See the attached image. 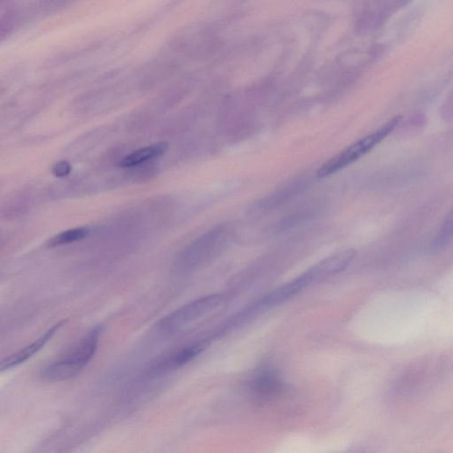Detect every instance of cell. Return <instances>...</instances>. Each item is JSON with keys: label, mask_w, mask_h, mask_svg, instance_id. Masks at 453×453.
Listing matches in <instances>:
<instances>
[{"label": "cell", "mask_w": 453, "mask_h": 453, "mask_svg": "<svg viewBox=\"0 0 453 453\" xmlns=\"http://www.w3.org/2000/svg\"><path fill=\"white\" fill-rule=\"evenodd\" d=\"M252 385L257 394L268 396L274 394L278 391L281 382L274 373L268 371L257 376Z\"/></svg>", "instance_id": "cell-11"}, {"label": "cell", "mask_w": 453, "mask_h": 453, "mask_svg": "<svg viewBox=\"0 0 453 453\" xmlns=\"http://www.w3.org/2000/svg\"><path fill=\"white\" fill-rule=\"evenodd\" d=\"M167 145L166 144H157L150 145L145 148L139 149L138 151H133L132 154L120 160L119 166L120 167H132L138 166L145 161L153 160V158L160 157L165 151H167Z\"/></svg>", "instance_id": "cell-9"}, {"label": "cell", "mask_w": 453, "mask_h": 453, "mask_svg": "<svg viewBox=\"0 0 453 453\" xmlns=\"http://www.w3.org/2000/svg\"><path fill=\"white\" fill-rule=\"evenodd\" d=\"M315 275H313L312 269L305 272V273L299 275L289 283L281 285V287L277 288L273 293H269L265 299L262 300L261 305L263 306L271 307L279 305V304L284 303V301L290 299V297L297 295V293L306 289L307 286L315 280Z\"/></svg>", "instance_id": "cell-7"}, {"label": "cell", "mask_w": 453, "mask_h": 453, "mask_svg": "<svg viewBox=\"0 0 453 453\" xmlns=\"http://www.w3.org/2000/svg\"><path fill=\"white\" fill-rule=\"evenodd\" d=\"M71 172V165L68 161H60L53 167V174L57 177H64Z\"/></svg>", "instance_id": "cell-13"}, {"label": "cell", "mask_w": 453, "mask_h": 453, "mask_svg": "<svg viewBox=\"0 0 453 453\" xmlns=\"http://www.w3.org/2000/svg\"><path fill=\"white\" fill-rule=\"evenodd\" d=\"M208 345V341L203 340L186 345V346L179 348L169 353H165L151 363L149 367L148 373L154 376H163L164 373L178 369L194 360L196 357L207 349Z\"/></svg>", "instance_id": "cell-5"}, {"label": "cell", "mask_w": 453, "mask_h": 453, "mask_svg": "<svg viewBox=\"0 0 453 453\" xmlns=\"http://www.w3.org/2000/svg\"><path fill=\"white\" fill-rule=\"evenodd\" d=\"M400 120V116L395 117V118L389 120L381 128L377 129L376 131L353 142L349 147L344 149L342 153L326 161L318 169L317 176L319 178H325V177L334 175L335 173L365 156L367 154H369L370 151L376 147L380 142L385 140L391 133L394 132Z\"/></svg>", "instance_id": "cell-2"}, {"label": "cell", "mask_w": 453, "mask_h": 453, "mask_svg": "<svg viewBox=\"0 0 453 453\" xmlns=\"http://www.w3.org/2000/svg\"><path fill=\"white\" fill-rule=\"evenodd\" d=\"M66 320H63V321L55 323V325L52 326L48 331L44 332V334L37 338V340L33 341V343L27 345V346L19 350L17 353L11 354L10 356L5 358L2 360L1 365H0L1 372L21 365V364L31 359L34 355L39 353L40 350L43 349L50 340H52L56 333H58L59 329L63 327V325L66 324Z\"/></svg>", "instance_id": "cell-6"}, {"label": "cell", "mask_w": 453, "mask_h": 453, "mask_svg": "<svg viewBox=\"0 0 453 453\" xmlns=\"http://www.w3.org/2000/svg\"><path fill=\"white\" fill-rule=\"evenodd\" d=\"M223 237V230H214L205 234L191 245L186 247L176 259V267L179 270H191L197 268L202 262L214 252L221 245Z\"/></svg>", "instance_id": "cell-4"}, {"label": "cell", "mask_w": 453, "mask_h": 453, "mask_svg": "<svg viewBox=\"0 0 453 453\" xmlns=\"http://www.w3.org/2000/svg\"><path fill=\"white\" fill-rule=\"evenodd\" d=\"M453 236V209L451 212V214H449L447 220L445 221V225H443L441 231L437 237V245L441 246L442 243L447 242V241L451 239Z\"/></svg>", "instance_id": "cell-12"}, {"label": "cell", "mask_w": 453, "mask_h": 453, "mask_svg": "<svg viewBox=\"0 0 453 453\" xmlns=\"http://www.w3.org/2000/svg\"><path fill=\"white\" fill-rule=\"evenodd\" d=\"M101 331L100 326H95L71 350L44 367L40 372L41 378L56 382L77 376L96 354Z\"/></svg>", "instance_id": "cell-1"}, {"label": "cell", "mask_w": 453, "mask_h": 453, "mask_svg": "<svg viewBox=\"0 0 453 453\" xmlns=\"http://www.w3.org/2000/svg\"><path fill=\"white\" fill-rule=\"evenodd\" d=\"M225 303V297L221 295H209L192 301L180 307L175 312L164 317L160 322V329L164 332L180 331L191 323L211 315L221 309Z\"/></svg>", "instance_id": "cell-3"}, {"label": "cell", "mask_w": 453, "mask_h": 453, "mask_svg": "<svg viewBox=\"0 0 453 453\" xmlns=\"http://www.w3.org/2000/svg\"><path fill=\"white\" fill-rule=\"evenodd\" d=\"M89 233H90V230L86 227L74 228V229L62 231L53 237L47 242V246L50 248H55V247L71 245V243L86 239Z\"/></svg>", "instance_id": "cell-10"}, {"label": "cell", "mask_w": 453, "mask_h": 453, "mask_svg": "<svg viewBox=\"0 0 453 453\" xmlns=\"http://www.w3.org/2000/svg\"><path fill=\"white\" fill-rule=\"evenodd\" d=\"M356 255L353 249L345 250L322 259L311 268L316 279L324 278L344 270Z\"/></svg>", "instance_id": "cell-8"}]
</instances>
